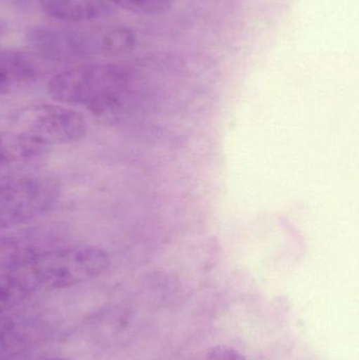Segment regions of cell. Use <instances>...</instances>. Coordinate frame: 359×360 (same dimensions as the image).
<instances>
[{
  "instance_id": "cell-7",
  "label": "cell",
  "mask_w": 359,
  "mask_h": 360,
  "mask_svg": "<svg viewBox=\"0 0 359 360\" xmlns=\"http://www.w3.org/2000/svg\"><path fill=\"white\" fill-rule=\"evenodd\" d=\"M48 148L16 131L0 132V182L27 175L46 160Z\"/></svg>"
},
{
  "instance_id": "cell-12",
  "label": "cell",
  "mask_w": 359,
  "mask_h": 360,
  "mask_svg": "<svg viewBox=\"0 0 359 360\" xmlns=\"http://www.w3.org/2000/svg\"><path fill=\"white\" fill-rule=\"evenodd\" d=\"M190 360H248L244 354L229 346H214L204 349Z\"/></svg>"
},
{
  "instance_id": "cell-13",
  "label": "cell",
  "mask_w": 359,
  "mask_h": 360,
  "mask_svg": "<svg viewBox=\"0 0 359 360\" xmlns=\"http://www.w3.org/2000/svg\"><path fill=\"white\" fill-rule=\"evenodd\" d=\"M2 32H4V25H2L1 22H0V35H1Z\"/></svg>"
},
{
  "instance_id": "cell-14",
  "label": "cell",
  "mask_w": 359,
  "mask_h": 360,
  "mask_svg": "<svg viewBox=\"0 0 359 360\" xmlns=\"http://www.w3.org/2000/svg\"><path fill=\"white\" fill-rule=\"evenodd\" d=\"M46 360H67V359H46Z\"/></svg>"
},
{
  "instance_id": "cell-3",
  "label": "cell",
  "mask_w": 359,
  "mask_h": 360,
  "mask_svg": "<svg viewBox=\"0 0 359 360\" xmlns=\"http://www.w3.org/2000/svg\"><path fill=\"white\" fill-rule=\"evenodd\" d=\"M110 264L109 254L94 245L57 248L21 271L32 287L65 289L100 276Z\"/></svg>"
},
{
  "instance_id": "cell-10",
  "label": "cell",
  "mask_w": 359,
  "mask_h": 360,
  "mask_svg": "<svg viewBox=\"0 0 359 360\" xmlns=\"http://www.w3.org/2000/svg\"><path fill=\"white\" fill-rule=\"evenodd\" d=\"M31 283L21 272L0 274V314L18 306L29 295Z\"/></svg>"
},
{
  "instance_id": "cell-4",
  "label": "cell",
  "mask_w": 359,
  "mask_h": 360,
  "mask_svg": "<svg viewBox=\"0 0 359 360\" xmlns=\"http://www.w3.org/2000/svg\"><path fill=\"white\" fill-rule=\"evenodd\" d=\"M14 131L44 147L75 143L86 135L82 114L60 105H31L11 115Z\"/></svg>"
},
{
  "instance_id": "cell-5",
  "label": "cell",
  "mask_w": 359,
  "mask_h": 360,
  "mask_svg": "<svg viewBox=\"0 0 359 360\" xmlns=\"http://www.w3.org/2000/svg\"><path fill=\"white\" fill-rule=\"evenodd\" d=\"M60 197V186L46 176L23 175L0 182V230L48 213Z\"/></svg>"
},
{
  "instance_id": "cell-2",
  "label": "cell",
  "mask_w": 359,
  "mask_h": 360,
  "mask_svg": "<svg viewBox=\"0 0 359 360\" xmlns=\"http://www.w3.org/2000/svg\"><path fill=\"white\" fill-rule=\"evenodd\" d=\"M27 41L44 56L54 59H78L116 56L134 50L135 32L124 25L67 27L36 25L27 30Z\"/></svg>"
},
{
  "instance_id": "cell-1",
  "label": "cell",
  "mask_w": 359,
  "mask_h": 360,
  "mask_svg": "<svg viewBox=\"0 0 359 360\" xmlns=\"http://www.w3.org/2000/svg\"><path fill=\"white\" fill-rule=\"evenodd\" d=\"M133 82L132 71L124 65H78L53 76L48 92L57 103L80 105L97 117L110 118L124 109Z\"/></svg>"
},
{
  "instance_id": "cell-9",
  "label": "cell",
  "mask_w": 359,
  "mask_h": 360,
  "mask_svg": "<svg viewBox=\"0 0 359 360\" xmlns=\"http://www.w3.org/2000/svg\"><path fill=\"white\" fill-rule=\"evenodd\" d=\"M48 16L65 22H90L111 13L107 0H38Z\"/></svg>"
},
{
  "instance_id": "cell-8",
  "label": "cell",
  "mask_w": 359,
  "mask_h": 360,
  "mask_svg": "<svg viewBox=\"0 0 359 360\" xmlns=\"http://www.w3.org/2000/svg\"><path fill=\"white\" fill-rule=\"evenodd\" d=\"M39 75V67L20 51L0 50V95L29 86Z\"/></svg>"
},
{
  "instance_id": "cell-11",
  "label": "cell",
  "mask_w": 359,
  "mask_h": 360,
  "mask_svg": "<svg viewBox=\"0 0 359 360\" xmlns=\"http://www.w3.org/2000/svg\"><path fill=\"white\" fill-rule=\"evenodd\" d=\"M113 6L139 15H156L164 12L172 0H107Z\"/></svg>"
},
{
  "instance_id": "cell-6",
  "label": "cell",
  "mask_w": 359,
  "mask_h": 360,
  "mask_svg": "<svg viewBox=\"0 0 359 360\" xmlns=\"http://www.w3.org/2000/svg\"><path fill=\"white\" fill-rule=\"evenodd\" d=\"M67 230L60 224L46 222L0 235V270L21 272L40 256L63 247Z\"/></svg>"
}]
</instances>
